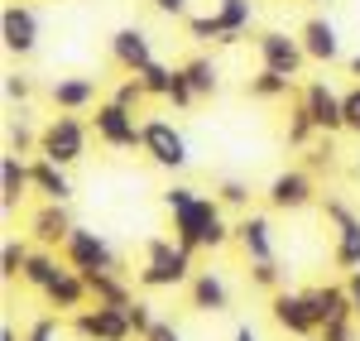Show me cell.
I'll list each match as a JSON object with an SVG mask.
<instances>
[{
  "label": "cell",
  "mask_w": 360,
  "mask_h": 341,
  "mask_svg": "<svg viewBox=\"0 0 360 341\" xmlns=\"http://www.w3.org/2000/svg\"><path fill=\"white\" fill-rule=\"evenodd\" d=\"M111 58L125 67V72H144L149 63H154V49H149V34L139 25H125V29H115L111 34Z\"/></svg>",
  "instance_id": "d6986e66"
},
{
  "label": "cell",
  "mask_w": 360,
  "mask_h": 341,
  "mask_svg": "<svg viewBox=\"0 0 360 341\" xmlns=\"http://www.w3.org/2000/svg\"><path fill=\"white\" fill-rule=\"evenodd\" d=\"M139 82H144L149 96H164V101H168V96H173V82H178V67H164V63L154 58V63L139 72Z\"/></svg>",
  "instance_id": "4dcf8cb0"
},
{
  "label": "cell",
  "mask_w": 360,
  "mask_h": 341,
  "mask_svg": "<svg viewBox=\"0 0 360 341\" xmlns=\"http://www.w3.org/2000/svg\"><path fill=\"white\" fill-rule=\"evenodd\" d=\"M255 49H259V63L278 72V77H293L298 82V72H303V63H312L303 49V39H288L283 29H264L259 39H255Z\"/></svg>",
  "instance_id": "30bf717a"
},
{
  "label": "cell",
  "mask_w": 360,
  "mask_h": 341,
  "mask_svg": "<svg viewBox=\"0 0 360 341\" xmlns=\"http://www.w3.org/2000/svg\"><path fill=\"white\" fill-rule=\"evenodd\" d=\"M322 217L336 226V245H332V264L336 269H360V217L346 207L341 198H327L322 202Z\"/></svg>",
  "instance_id": "ba28073f"
},
{
  "label": "cell",
  "mask_w": 360,
  "mask_h": 341,
  "mask_svg": "<svg viewBox=\"0 0 360 341\" xmlns=\"http://www.w3.org/2000/svg\"><path fill=\"white\" fill-rule=\"evenodd\" d=\"M86 288H91V298L96 303H106V308H130L135 303V293L125 284V274L120 269H96V274H82Z\"/></svg>",
  "instance_id": "d4e9b609"
},
{
  "label": "cell",
  "mask_w": 360,
  "mask_h": 341,
  "mask_svg": "<svg viewBox=\"0 0 360 341\" xmlns=\"http://www.w3.org/2000/svg\"><path fill=\"white\" fill-rule=\"evenodd\" d=\"M307 164H312V169L332 164V144H327V140H322V144H307Z\"/></svg>",
  "instance_id": "b9f144b4"
},
{
  "label": "cell",
  "mask_w": 360,
  "mask_h": 341,
  "mask_svg": "<svg viewBox=\"0 0 360 341\" xmlns=\"http://www.w3.org/2000/svg\"><path fill=\"white\" fill-rule=\"evenodd\" d=\"M86 140H91V120H77L72 111H63L39 130V154L63 164V169H72V164H82Z\"/></svg>",
  "instance_id": "3957f363"
},
{
  "label": "cell",
  "mask_w": 360,
  "mask_h": 341,
  "mask_svg": "<svg viewBox=\"0 0 360 341\" xmlns=\"http://www.w3.org/2000/svg\"><path fill=\"white\" fill-rule=\"evenodd\" d=\"M29 169H34V193L44 202H72L77 198V188H72V178H68V169L63 164H53V159H29Z\"/></svg>",
  "instance_id": "44dd1931"
},
{
  "label": "cell",
  "mask_w": 360,
  "mask_h": 341,
  "mask_svg": "<svg viewBox=\"0 0 360 341\" xmlns=\"http://www.w3.org/2000/svg\"><path fill=\"white\" fill-rule=\"evenodd\" d=\"M346 67H351V77H360V53L351 58V63H346Z\"/></svg>",
  "instance_id": "7dc6e473"
},
{
  "label": "cell",
  "mask_w": 360,
  "mask_h": 341,
  "mask_svg": "<svg viewBox=\"0 0 360 341\" xmlns=\"http://www.w3.org/2000/svg\"><path fill=\"white\" fill-rule=\"evenodd\" d=\"M269 317H274V327H283L288 337H317V313H312V303H307V288H278L269 293Z\"/></svg>",
  "instance_id": "8fae6325"
},
{
  "label": "cell",
  "mask_w": 360,
  "mask_h": 341,
  "mask_svg": "<svg viewBox=\"0 0 360 341\" xmlns=\"http://www.w3.org/2000/svg\"><path fill=\"white\" fill-rule=\"evenodd\" d=\"M125 313H130V327H135V341L144 337V332H149V327H154V322H159V317H154V308H149V303H144V298H135V303H130V308H125Z\"/></svg>",
  "instance_id": "8d00e7d4"
},
{
  "label": "cell",
  "mask_w": 360,
  "mask_h": 341,
  "mask_svg": "<svg viewBox=\"0 0 360 341\" xmlns=\"http://www.w3.org/2000/svg\"><path fill=\"white\" fill-rule=\"evenodd\" d=\"M68 327H72L82 341H130V337H135L130 313H125V308H106V303L72 313V317H68Z\"/></svg>",
  "instance_id": "9c48e42d"
},
{
  "label": "cell",
  "mask_w": 360,
  "mask_h": 341,
  "mask_svg": "<svg viewBox=\"0 0 360 341\" xmlns=\"http://www.w3.org/2000/svg\"><path fill=\"white\" fill-rule=\"evenodd\" d=\"M341 106H346V130H351V135H360V82L341 91Z\"/></svg>",
  "instance_id": "74e56055"
},
{
  "label": "cell",
  "mask_w": 360,
  "mask_h": 341,
  "mask_svg": "<svg viewBox=\"0 0 360 341\" xmlns=\"http://www.w3.org/2000/svg\"><path fill=\"white\" fill-rule=\"evenodd\" d=\"M346 293H351V308H356V317H360V269L346 274Z\"/></svg>",
  "instance_id": "7bdbcfd3"
},
{
  "label": "cell",
  "mask_w": 360,
  "mask_h": 341,
  "mask_svg": "<svg viewBox=\"0 0 360 341\" xmlns=\"http://www.w3.org/2000/svg\"><path fill=\"white\" fill-rule=\"evenodd\" d=\"M5 96H10V101H20V106H25L29 96H34V82H29L25 72H5Z\"/></svg>",
  "instance_id": "f35d334b"
},
{
  "label": "cell",
  "mask_w": 360,
  "mask_h": 341,
  "mask_svg": "<svg viewBox=\"0 0 360 341\" xmlns=\"http://www.w3.org/2000/svg\"><path fill=\"white\" fill-rule=\"evenodd\" d=\"M303 341H322V337H303Z\"/></svg>",
  "instance_id": "c3c4849f"
},
{
  "label": "cell",
  "mask_w": 360,
  "mask_h": 341,
  "mask_svg": "<svg viewBox=\"0 0 360 341\" xmlns=\"http://www.w3.org/2000/svg\"><path fill=\"white\" fill-rule=\"evenodd\" d=\"M188 308L193 313H226L231 308V288H226V279L217 274V269H197L193 284H188Z\"/></svg>",
  "instance_id": "ffe728a7"
},
{
  "label": "cell",
  "mask_w": 360,
  "mask_h": 341,
  "mask_svg": "<svg viewBox=\"0 0 360 341\" xmlns=\"http://www.w3.org/2000/svg\"><path fill=\"white\" fill-rule=\"evenodd\" d=\"M193 250H183L173 236H149L144 240V264H139V288H183L193 284Z\"/></svg>",
  "instance_id": "7a4b0ae2"
},
{
  "label": "cell",
  "mask_w": 360,
  "mask_h": 341,
  "mask_svg": "<svg viewBox=\"0 0 360 341\" xmlns=\"http://www.w3.org/2000/svg\"><path fill=\"white\" fill-rule=\"evenodd\" d=\"M283 135H288V144H293V149H307V144L322 135V130H317V120H312V111H307L303 101L288 111V130H283Z\"/></svg>",
  "instance_id": "f546056e"
},
{
  "label": "cell",
  "mask_w": 360,
  "mask_h": 341,
  "mask_svg": "<svg viewBox=\"0 0 360 341\" xmlns=\"http://www.w3.org/2000/svg\"><path fill=\"white\" fill-rule=\"evenodd\" d=\"M183 72H188V82H193L197 96H217V91H221V67H217L212 58H188Z\"/></svg>",
  "instance_id": "4316f807"
},
{
  "label": "cell",
  "mask_w": 360,
  "mask_h": 341,
  "mask_svg": "<svg viewBox=\"0 0 360 341\" xmlns=\"http://www.w3.org/2000/svg\"><path fill=\"white\" fill-rule=\"evenodd\" d=\"M139 341H183V332H178L173 322H164V317H159V322H154V327H149Z\"/></svg>",
  "instance_id": "60d3db41"
},
{
  "label": "cell",
  "mask_w": 360,
  "mask_h": 341,
  "mask_svg": "<svg viewBox=\"0 0 360 341\" xmlns=\"http://www.w3.org/2000/svg\"><path fill=\"white\" fill-rule=\"evenodd\" d=\"M250 284L278 293V288H283V269H278V259H259V264H250Z\"/></svg>",
  "instance_id": "836d02e7"
},
{
  "label": "cell",
  "mask_w": 360,
  "mask_h": 341,
  "mask_svg": "<svg viewBox=\"0 0 360 341\" xmlns=\"http://www.w3.org/2000/svg\"><path fill=\"white\" fill-rule=\"evenodd\" d=\"M72 217H68V202H44V207H34V217H29V240L34 245H44V250H63V240L72 236Z\"/></svg>",
  "instance_id": "9a60e30c"
},
{
  "label": "cell",
  "mask_w": 360,
  "mask_h": 341,
  "mask_svg": "<svg viewBox=\"0 0 360 341\" xmlns=\"http://www.w3.org/2000/svg\"><path fill=\"white\" fill-rule=\"evenodd\" d=\"M245 91H250V96H259V101H278V96L293 91V77H278V72H269V67H259V72L245 82Z\"/></svg>",
  "instance_id": "f1b7e54d"
},
{
  "label": "cell",
  "mask_w": 360,
  "mask_h": 341,
  "mask_svg": "<svg viewBox=\"0 0 360 341\" xmlns=\"http://www.w3.org/2000/svg\"><path fill=\"white\" fill-rule=\"evenodd\" d=\"M144 154H149V164H159V169H168V173H183L188 169V140H183V130L173 125V120H144V144H139Z\"/></svg>",
  "instance_id": "52a82bcc"
},
{
  "label": "cell",
  "mask_w": 360,
  "mask_h": 341,
  "mask_svg": "<svg viewBox=\"0 0 360 341\" xmlns=\"http://www.w3.org/2000/svg\"><path fill=\"white\" fill-rule=\"evenodd\" d=\"M29 193H34V169H29V159L15 154V149H5V154H0V212L15 217Z\"/></svg>",
  "instance_id": "5bb4252c"
},
{
  "label": "cell",
  "mask_w": 360,
  "mask_h": 341,
  "mask_svg": "<svg viewBox=\"0 0 360 341\" xmlns=\"http://www.w3.org/2000/svg\"><path fill=\"white\" fill-rule=\"evenodd\" d=\"M264 202H269L274 212H303V207L317 202V183H312V173H307V169H283V173L269 178Z\"/></svg>",
  "instance_id": "7c38bea8"
},
{
  "label": "cell",
  "mask_w": 360,
  "mask_h": 341,
  "mask_svg": "<svg viewBox=\"0 0 360 341\" xmlns=\"http://www.w3.org/2000/svg\"><path fill=\"white\" fill-rule=\"evenodd\" d=\"M0 44H5V53H34L39 49V15L29 10V5H5V15H0Z\"/></svg>",
  "instance_id": "2e32d148"
},
{
  "label": "cell",
  "mask_w": 360,
  "mask_h": 341,
  "mask_svg": "<svg viewBox=\"0 0 360 341\" xmlns=\"http://www.w3.org/2000/svg\"><path fill=\"white\" fill-rule=\"evenodd\" d=\"M111 101H120V106H130V111H139V106L149 101V91H144V82H139L135 72H130V77H125V82H120V86L111 91Z\"/></svg>",
  "instance_id": "e575fe53"
},
{
  "label": "cell",
  "mask_w": 360,
  "mask_h": 341,
  "mask_svg": "<svg viewBox=\"0 0 360 341\" xmlns=\"http://www.w3.org/2000/svg\"><path fill=\"white\" fill-rule=\"evenodd\" d=\"M0 341H20V332H15V327L5 322V327H0Z\"/></svg>",
  "instance_id": "bcb514c9"
},
{
  "label": "cell",
  "mask_w": 360,
  "mask_h": 341,
  "mask_svg": "<svg viewBox=\"0 0 360 341\" xmlns=\"http://www.w3.org/2000/svg\"><path fill=\"white\" fill-rule=\"evenodd\" d=\"M154 10H164V15L178 20V15H188V0H154Z\"/></svg>",
  "instance_id": "ee69618b"
},
{
  "label": "cell",
  "mask_w": 360,
  "mask_h": 341,
  "mask_svg": "<svg viewBox=\"0 0 360 341\" xmlns=\"http://www.w3.org/2000/svg\"><path fill=\"white\" fill-rule=\"evenodd\" d=\"M164 207L173 217V240L183 250H226L236 240V226L226 221V207L217 202V193H197L188 183L164 188Z\"/></svg>",
  "instance_id": "6da1fadb"
},
{
  "label": "cell",
  "mask_w": 360,
  "mask_h": 341,
  "mask_svg": "<svg viewBox=\"0 0 360 341\" xmlns=\"http://www.w3.org/2000/svg\"><path fill=\"white\" fill-rule=\"evenodd\" d=\"M217 202H221L226 212H250V183L221 178V183H217Z\"/></svg>",
  "instance_id": "1f68e13d"
},
{
  "label": "cell",
  "mask_w": 360,
  "mask_h": 341,
  "mask_svg": "<svg viewBox=\"0 0 360 341\" xmlns=\"http://www.w3.org/2000/svg\"><path fill=\"white\" fill-rule=\"evenodd\" d=\"M307 303H312V313H317V332H322L327 322H336V317H356L346 284H317V288H307Z\"/></svg>",
  "instance_id": "603a6c76"
},
{
  "label": "cell",
  "mask_w": 360,
  "mask_h": 341,
  "mask_svg": "<svg viewBox=\"0 0 360 341\" xmlns=\"http://www.w3.org/2000/svg\"><path fill=\"white\" fill-rule=\"evenodd\" d=\"M58 255H63V250H44V245H34V255H29L25 279H20V284H29L34 293H44V288H49L58 274L68 269V259H58Z\"/></svg>",
  "instance_id": "484cf974"
},
{
  "label": "cell",
  "mask_w": 360,
  "mask_h": 341,
  "mask_svg": "<svg viewBox=\"0 0 360 341\" xmlns=\"http://www.w3.org/2000/svg\"><path fill=\"white\" fill-rule=\"evenodd\" d=\"M86 298H91V288H86V279L77 274V269H72V264H68V269L58 274L53 284L44 288V303H49V308H53L58 317L82 313V308H86Z\"/></svg>",
  "instance_id": "ac0fdd59"
},
{
  "label": "cell",
  "mask_w": 360,
  "mask_h": 341,
  "mask_svg": "<svg viewBox=\"0 0 360 341\" xmlns=\"http://www.w3.org/2000/svg\"><path fill=\"white\" fill-rule=\"evenodd\" d=\"M91 135L106 144V149H139L144 144V120H135V111L120 106V101H96Z\"/></svg>",
  "instance_id": "277c9868"
},
{
  "label": "cell",
  "mask_w": 360,
  "mask_h": 341,
  "mask_svg": "<svg viewBox=\"0 0 360 341\" xmlns=\"http://www.w3.org/2000/svg\"><path fill=\"white\" fill-rule=\"evenodd\" d=\"M317 337L322 341H360V317H336V322H327Z\"/></svg>",
  "instance_id": "d590c367"
},
{
  "label": "cell",
  "mask_w": 360,
  "mask_h": 341,
  "mask_svg": "<svg viewBox=\"0 0 360 341\" xmlns=\"http://www.w3.org/2000/svg\"><path fill=\"white\" fill-rule=\"evenodd\" d=\"M231 341H259V337H255V327H250V322H240V327H236V337H231Z\"/></svg>",
  "instance_id": "f6af8a7d"
},
{
  "label": "cell",
  "mask_w": 360,
  "mask_h": 341,
  "mask_svg": "<svg viewBox=\"0 0 360 341\" xmlns=\"http://www.w3.org/2000/svg\"><path fill=\"white\" fill-rule=\"evenodd\" d=\"M250 20H255V5H250V0H221L212 15H193V20H188V34H193V39L236 44V39L250 29Z\"/></svg>",
  "instance_id": "5b68a950"
},
{
  "label": "cell",
  "mask_w": 360,
  "mask_h": 341,
  "mask_svg": "<svg viewBox=\"0 0 360 341\" xmlns=\"http://www.w3.org/2000/svg\"><path fill=\"white\" fill-rule=\"evenodd\" d=\"M236 245L245 250L250 264L274 259V231H269V217H264V212H240V221H236Z\"/></svg>",
  "instance_id": "e0dca14e"
},
{
  "label": "cell",
  "mask_w": 360,
  "mask_h": 341,
  "mask_svg": "<svg viewBox=\"0 0 360 341\" xmlns=\"http://www.w3.org/2000/svg\"><path fill=\"white\" fill-rule=\"evenodd\" d=\"M29 255H34V245H29V240H15V236H10V240L0 245V279H5V284L25 279V264H29Z\"/></svg>",
  "instance_id": "83f0119b"
},
{
  "label": "cell",
  "mask_w": 360,
  "mask_h": 341,
  "mask_svg": "<svg viewBox=\"0 0 360 341\" xmlns=\"http://www.w3.org/2000/svg\"><path fill=\"white\" fill-rule=\"evenodd\" d=\"M63 259L77 269V274H96V269H120V255L115 245L101 236V231H86V226H72V236L63 240Z\"/></svg>",
  "instance_id": "8992f818"
},
{
  "label": "cell",
  "mask_w": 360,
  "mask_h": 341,
  "mask_svg": "<svg viewBox=\"0 0 360 341\" xmlns=\"http://www.w3.org/2000/svg\"><path fill=\"white\" fill-rule=\"evenodd\" d=\"M298 101H303L307 111H312V120H317V130L322 135H336V130H346V106H341V91H336L332 82H307L303 91H298Z\"/></svg>",
  "instance_id": "4fadbf2b"
},
{
  "label": "cell",
  "mask_w": 360,
  "mask_h": 341,
  "mask_svg": "<svg viewBox=\"0 0 360 341\" xmlns=\"http://www.w3.org/2000/svg\"><path fill=\"white\" fill-rule=\"evenodd\" d=\"M49 101H53L58 111H86V106H96V82L91 77H53L49 86Z\"/></svg>",
  "instance_id": "cb8c5ba5"
},
{
  "label": "cell",
  "mask_w": 360,
  "mask_h": 341,
  "mask_svg": "<svg viewBox=\"0 0 360 341\" xmlns=\"http://www.w3.org/2000/svg\"><path fill=\"white\" fill-rule=\"evenodd\" d=\"M298 39H303V49L312 63H336L341 58V39H336V25L327 15H312L303 29H298Z\"/></svg>",
  "instance_id": "7402d4cb"
},
{
  "label": "cell",
  "mask_w": 360,
  "mask_h": 341,
  "mask_svg": "<svg viewBox=\"0 0 360 341\" xmlns=\"http://www.w3.org/2000/svg\"><path fill=\"white\" fill-rule=\"evenodd\" d=\"M5 149H15V154H29V149H39V135H34V125H29L25 115H15V120H10Z\"/></svg>",
  "instance_id": "d6a6232c"
},
{
  "label": "cell",
  "mask_w": 360,
  "mask_h": 341,
  "mask_svg": "<svg viewBox=\"0 0 360 341\" xmlns=\"http://www.w3.org/2000/svg\"><path fill=\"white\" fill-rule=\"evenodd\" d=\"M25 341H58V313L39 317V322L29 327V337H25Z\"/></svg>",
  "instance_id": "ab89813d"
}]
</instances>
